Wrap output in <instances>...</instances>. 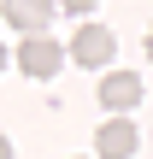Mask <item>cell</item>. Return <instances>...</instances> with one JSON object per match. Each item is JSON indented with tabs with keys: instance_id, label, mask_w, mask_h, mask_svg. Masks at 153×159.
Masks as SVG:
<instances>
[{
	"instance_id": "6da1fadb",
	"label": "cell",
	"mask_w": 153,
	"mask_h": 159,
	"mask_svg": "<svg viewBox=\"0 0 153 159\" xmlns=\"http://www.w3.org/2000/svg\"><path fill=\"white\" fill-rule=\"evenodd\" d=\"M65 59H71V47H59L53 35H29V41L18 47V71H24V77H35V83H53Z\"/></svg>"
},
{
	"instance_id": "7a4b0ae2",
	"label": "cell",
	"mask_w": 153,
	"mask_h": 159,
	"mask_svg": "<svg viewBox=\"0 0 153 159\" xmlns=\"http://www.w3.org/2000/svg\"><path fill=\"white\" fill-rule=\"evenodd\" d=\"M112 53H118V35H112L106 24H83V30L71 35V59L88 65V71H94V65H112Z\"/></svg>"
},
{
	"instance_id": "3957f363",
	"label": "cell",
	"mask_w": 153,
	"mask_h": 159,
	"mask_svg": "<svg viewBox=\"0 0 153 159\" xmlns=\"http://www.w3.org/2000/svg\"><path fill=\"white\" fill-rule=\"evenodd\" d=\"M100 106H106L112 118H130V112L142 106V77H136V71H106V83H100Z\"/></svg>"
},
{
	"instance_id": "277c9868",
	"label": "cell",
	"mask_w": 153,
	"mask_h": 159,
	"mask_svg": "<svg viewBox=\"0 0 153 159\" xmlns=\"http://www.w3.org/2000/svg\"><path fill=\"white\" fill-rule=\"evenodd\" d=\"M136 148H142V136H136L130 118H106L100 136H94V153L100 159H136Z\"/></svg>"
},
{
	"instance_id": "5b68a950",
	"label": "cell",
	"mask_w": 153,
	"mask_h": 159,
	"mask_svg": "<svg viewBox=\"0 0 153 159\" xmlns=\"http://www.w3.org/2000/svg\"><path fill=\"white\" fill-rule=\"evenodd\" d=\"M0 12H6V24H12V30H24V41H29V35H41V30H47V18H53L59 6H24V0H6Z\"/></svg>"
},
{
	"instance_id": "8992f818",
	"label": "cell",
	"mask_w": 153,
	"mask_h": 159,
	"mask_svg": "<svg viewBox=\"0 0 153 159\" xmlns=\"http://www.w3.org/2000/svg\"><path fill=\"white\" fill-rule=\"evenodd\" d=\"M0 159H12V142H6V136H0Z\"/></svg>"
},
{
	"instance_id": "52a82bcc",
	"label": "cell",
	"mask_w": 153,
	"mask_h": 159,
	"mask_svg": "<svg viewBox=\"0 0 153 159\" xmlns=\"http://www.w3.org/2000/svg\"><path fill=\"white\" fill-rule=\"evenodd\" d=\"M147 59H153V30H147Z\"/></svg>"
},
{
	"instance_id": "ba28073f",
	"label": "cell",
	"mask_w": 153,
	"mask_h": 159,
	"mask_svg": "<svg viewBox=\"0 0 153 159\" xmlns=\"http://www.w3.org/2000/svg\"><path fill=\"white\" fill-rule=\"evenodd\" d=\"M0 71H6V47H0Z\"/></svg>"
}]
</instances>
